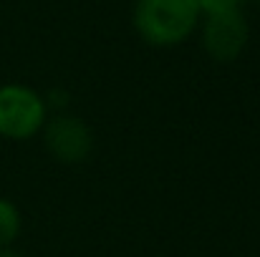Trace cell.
<instances>
[{
    "instance_id": "cell-1",
    "label": "cell",
    "mask_w": 260,
    "mask_h": 257,
    "mask_svg": "<svg viewBox=\"0 0 260 257\" xmlns=\"http://www.w3.org/2000/svg\"><path fill=\"white\" fill-rule=\"evenodd\" d=\"M202 10L197 0H137L134 3V28L144 43L167 48L184 43L197 23Z\"/></svg>"
},
{
    "instance_id": "cell-2",
    "label": "cell",
    "mask_w": 260,
    "mask_h": 257,
    "mask_svg": "<svg viewBox=\"0 0 260 257\" xmlns=\"http://www.w3.org/2000/svg\"><path fill=\"white\" fill-rule=\"evenodd\" d=\"M43 96L30 86L3 84L0 86V136L10 141H25L36 136L46 124Z\"/></svg>"
},
{
    "instance_id": "cell-3",
    "label": "cell",
    "mask_w": 260,
    "mask_h": 257,
    "mask_svg": "<svg viewBox=\"0 0 260 257\" xmlns=\"http://www.w3.org/2000/svg\"><path fill=\"white\" fill-rule=\"evenodd\" d=\"M248 38H250V25L240 8L205 15L202 46L212 61H217V63L238 61L248 46Z\"/></svg>"
},
{
    "instance_id": "cell-4",
    "label": "cell",
    "mask_w": 260,
    "mask_h": 257,
    "mask_svg": "<svg viewBox=\"0 0 260 257\" xmlns=\"http://www.w3.org/2000/svg\"><path fill=\"white\" fill-rule=\"evenodd\" d=\"M41 131L48 154L61 164H81L93 149V134L79 116L56 114L53 119H46Z\"/></svg>"
},
{
    "instance_id": "cell-5",
    "label": "cell",
    "mask_w": 260,
    "mask_h": 257,
    "mask_svg": "<svg viewBox=\"0 0 260 257\" xmlns=\"http://www.w3.org/2000/svg\"><path fill=\"white\" fill-rule=\"evenodd\" d=\"M20 225H23V219H20L18 207L10 199L0 197V250H8L18 240Z\"/></svg>"
},
{
    "instance_id": "cell-6",
    "label": "cell",
    "mask_w": 260,
    "mask_h": 257,
    "mask_svg": "<svg viewBox=\"0 0 260 257\" xmlns=\"http://www.w3.org/2000/svg\"><path fill=\"white\" fill-rule=\"evenodd\" d=\"M243 0H197L202 15H210V13H222V10H235L240 8Z\"/></svg>"
},
{
    "instance_id": "cell-7",
    "label": "cell",
    "mask_w": 260,
    "mask_h": 257,
    "mask_svg": "<svg viewBox=\"0 0 260 257\" xmlns=\"http://www.w3.org/2000/svg\"><path fill=\"white\" fill-rule=\"evenodd\" d=\"M43 103H46V108H56L58 114H66L63 108L69 106V93H66L63 88H53V91L48 93V101L43 98Z\"/></svg>"
},
{
    "instance_id": "cell-8",
    "label": "cell",
    "mask_w": 260,
    "mask_h": 257,
    "mask_svg": "<svg viewBox=\"0 0 260 257\" xmlns=\"http://www.w3.org/2000/svg\"><path fill=\"white\" fill-rule=\"evenodd\" d=\"M0 257H23L20 252H15L13 247H8V250H0Z\"/></svg>"
},
{
    "instance_id": "cell-9",
    "label": "cell",
    "mask_w": 260,
    "mask_h": 257,
    "mask_svg": "<svg viewBox=\"0 0 260 257\" xmlns=\"http://www.w3.org/2000/svg\"><path fill=\"white\" fill-rule=\"evenodd\" d=\"M253 3H258V5H260V0H253Z\"/></svg>"
}]
</instances>
